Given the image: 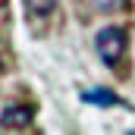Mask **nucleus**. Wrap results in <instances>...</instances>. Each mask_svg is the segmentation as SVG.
<instances>
[{
    "label": "nucleus",
    "mask_w": 135,
    "mask_h": 135,
    "mask_svg": "<svg viewBox=\"0 0 135 135\" xmlns=\"http://www.w3.org/2000/svg\"><path fill=\"white\" fill-rule=\"evenodd\" d=\"M126 44H129V38H126L123 28H104V32H98V38H94V47H98V54H101V60L107 66H116V63L123 60Z\"/></svg>",
    "instance_id": "obj_1"
},
{
    "label": "nucleus",
    "mask_w": 135,
    "mask_h": 135,
    "mask_svg": "<svg viewBox=\"0 0 135 135\" xmlns=\"http://www.w3.org/2000/svg\"><path fill=\"white\" fill-rule=\"evenodd\" d=\"M35 116L32 107H22V104H13V107H6L3 110V116H0V123L3 126H9V129H22V126H28Z\"/></svg>",
    "instance_id": "obj_2"
},
{
    "label": "nucleus",
    "mask_w": 135,
    "mask_h": 135,
    "mask_svg": "<svg viewBox=\"0 0 135 135\" xmlns=\"http://www.w3.org/2000/svg\"><path fill=\"white\" fill-rule=\"evenodd\" d=\"M82 101L101 104V107H116V104H123L113 91H107V88H91V91H82Z\"/></svg>",
    "instance_id": "obj_3"
},
{
    "label": "nucleus",
    "mask_w": 135,
    "mask_h": 135,
    "mask_svg": "<svg viewBox=\"0 0 135 135\" xmlns=\"http://www.w3.org/2000/svg\"><path fill=\"white\" fill-rule=\"evenodd\" d=\"M88 6L94 13H123L129 6V0H88Z\"/></svg>",
    "instance_id": "obj_4"
},
{
    "label": "nucleus",
    "mask_w": 135,
    "mask_h": 135,
    "mask_svg": "<svg viewBox=\"0 0 135 135\" xmlns=\"http://www.w3.org/2000/svg\"><path fill=\"white\" fill-rule=\"evenodd\" d=\"M25 3H28V13H35V16H47L57 6V0H25Z\"/></svg>",
    "instance_id": "obj_5"
},
{
    "label": "nucleus",
    "mask_w": 135,
    "mask_h": 135,
    "mask_svg": "<svg viewBox=\"0 0 135 135\" xmlns=\"http://www.w3.org/2000/svg\"><path fill=\"white\" fill-rule=\"evenodd\" d=\"M0 66H3V63H0Z\"/></svg>",
    "instance_id": "obj_6"
}]
</instances>
